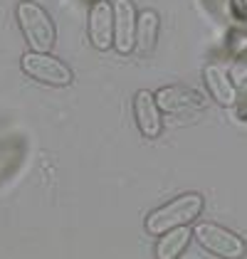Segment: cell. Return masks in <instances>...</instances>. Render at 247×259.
I'll return each instance as SVG.
<instances>
[{
    "label": "cell",
    "mask_w": 247,
    "mask_h": 259,
    "mask_svg": "<svg viewBox=\"0 0 247 259\" xmlns=\"http://www.w3.org/2000/svg\"><path fill=\"white\" fill-rule=\"evenodd\" d=\"M114 47L126 55L134 50L136 42V8L131 0H114Z\"/></svg>",
    "instance_id": "7"
},
{
    "label": "cell",
    "mask_w": 247,
    "mask_h": 259,
    "mask_svg": "<svg viewBox=\"0 0 247 259\" xmlns=\"http://www.w3.org/2000/svg\"><path fill=\"white\" fill-rule=\"evenodd\" d=\"M15 18L20 22V30L25 35L27 45L37 52H50L55 47L57 40V30H55V22L47 15V10L40 8L37 3H30V0H22L15 10Z\"/></svg>",
    "instance_id": "2"
},
{
    "label": "cell",
    "mask_w": 247,
    "mask_h": 259,
    "mask_svg": "<svg viewBox=\"0 0 247 259\" xmlns=\"http://www.w3.org/2000/svg\"><path fill=\"white\" fill-rule=\"evenodd\" d=\"M193 237V230L188 227V225H181V227H173V230H168L161 235L158 239V247H156V254L161 259H173L178 257L181 252L185 249V244H188V239Z\"/></svg>",
    "instance_id": "11"
},
{
    "label": "cell",
    "mask_w": 247,
    "mask_h": 259,
    "mask_svg": "<svg viewBox=\"0 0 247 259\" xmlns=\"http://www.w3.org/2000/svg\"><path fill=\"white\" fill-rule=\"evenodd\" d=\"M20 64H22V72L27 77H32V79L40 81V84H47V87H69L72 79H74L72 69L62 60L52 57L50 52L32 50V52L22 55Z\"/></svg>",
    "instance_id": "4"
},
{
    "label": "cell",
    "mask_w": 247,
    "mask_h": 259,
    "mask_svg": "<svg viewBox=\"0 0 247 259\" xmlns=\"http://www.w3.org/2000/svg\"><path fill=\"white\" fill-rule=\"evenodd\" d=\"M89 40L97 50H109L114 45V5L99 0L89 10Z\"/></svg>",
    "instance_id": "8"
},
{
    "label": "cell",
    "mask_w": 247,
    "mask_h": 259,
    "mask_svg": "<svg viewBox=\"0 0 247 259\" xmlns=\"http://www.w3.org/2000/svg\"><path fill=\"white\" fill-rule=\"evenodd\" d=\"M200 212H203V195H198V193L178 195L146 215V232L161 237L163 232L173 230V227L190 225L193 220H198Z\"/></svg>",
    "instance_id": "1"
},
{
    "label": "cell",
    "mask_w": 247,
    "mask_h": 259,
    "mask_svg": "<svg viewBox=\"0 0 247 259\" xmlns=\"http://www.w3.org/2000/svg\"><path fill=\"white\" fill-rule=\"evenodd\" d=\"M134 119L139 131L144 134L146 139H158L163 131V121H161V106L156 101V94L141 89L134 97Z\"/></svg>",
    "instance_id": "6"
},
{
    "label": "cell",
    "mask_w": 247,
    "mask_h": 259,
    "mask_svg": "<svg viewBox=\"0 0 247 259\" xmlns=\"http://www.w3.org/2000/svg\"><path fill=\"white\" fill-rule=\"evenodd\" d=\"M156 101L166 114H195L205 109V97L190 87H163L156 92Z\"/></svg>",
    "instance_id": "5"
},
{
    "label": "cell",
    "mask_w": 247,
    "mask_h": 259,
    "mask_svg": "<svg viewBox=\"0 0 247 259\" xmlns=\"http://www.w3.org/2000/svg\"><path fill=\"white\" fill-rule=\"evenodd\" d=\"M193 237L203 249H208L210 254H218V257H245L247 254L245 239L235 232H230L223 225H215V222L195 225Z\"/></svg>",
    "instance_id": "3"
},
{
    "label": "cell",
    "mask_w": 247,
    "mask_h": 259,
    "mask_svg": "<svg viewBox=\"0 0 247 259\" xmlns=\"http://www.w3.org/2000/svg\"><path fill=\"white\" fill-rule=\"evenodd\" d=\"M158 40V15L153 10H141L136 18V42L134 50L139 52H151L153 45Z\"/></svg>",
    "instance_id": "10"
},
{
    "label": "cell",
    "mask_w": 247,
    "mask_h": 259,
    "mask_svg": "<svg viewBox=\"0 0 247 259\" xmlns=\"http://www.w3.org/2000/svg\"><path fill=\"white\" fill-rule=\"evenodd\" d=\"M203 79H205V87L210 89L213 99L218 101L220 106H232L237 101V89L230 81L227 69H223V67H205Z\"/></svg>",
    "instance_id": "9"
}]
</instances>
